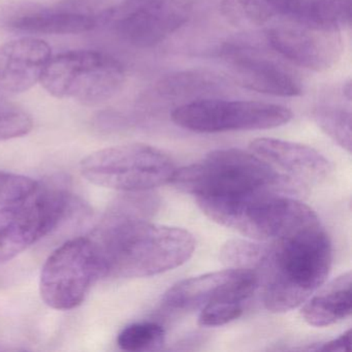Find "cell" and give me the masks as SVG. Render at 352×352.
<instances>
[{
    "label": "cell",
    "instance_id": "6da1fadb",
    "mask_svg": "<svg viewBox=\"0 0 352 352\" xmlns=\"http://www.w3.org/2000/svg\"><path fill=\"white\" fill-rule=\"evenodd\" d=\"M90 238L96 244L104 278H142L186 263L195 248L188 230L153 224L113 208Z\"/></svg>",
    "mask_w": 352,
    "mask_h": 352
},
{
    "label": "cell",
    "instance_id": "7a4b0ae2",
    "mask_svg": "<svg viewBox=\"0 0 352 352\" xmlns=\"http://www.w3.org/2000/svg\"><path fill=\"white\" fill-rule=\"evenodd\" d=\"M331 259V241L319 220L273 241L257 273L267 310L285 313L302 305L324 283Z\"/></svg>",
    "mask_w": 352,
    "mask_h": 352
},
{
    "label": "cell",
    "instance_id": "3957f363",
    "mask_svg": "<svg viewBox=\"0 0 352 352\" xmlns=\"http://www.w3.org/2000/svg\"><path fill=\"white\" fill-rule=\"evenodd\" d=\"M290 179L252 152L230 148L210 152L201 162L175 170L170 183L195 197H224L263 190L287 192L298 183Z\"/></svg>",
    "mask_w": 352,
    "mask_h": 352
},
{
    "label": "cell",
    "instance_id": "277c9868",
    "mask_svg": "<svg viewBox=\"0 0 352 352\" xmlns=\"http://www.w3.org/2000/svg\"><path fill=\"white\" fill-rule=\"evenodd\" d=\"M195 199L210 219L257 242H273L319 220L310 207L277 191Z\"/></svg>",
    "mask_w": 352,
    "mask_h": 352
},
{
    "label": "cell",
    "instance_id": "5b68a950",
    "mask_svg": "<svg viewBox=\"0 0 352 352\" xmlns=\"http://www.w3.org/2000/svg\"><path fill=\"white\" fill-rule=\"evenodd\" d=\"M124 81V67L114 57L78 50L51 57L40 82L55 98L96 106L112 98Z\"/></svg>",
    "mask_w": 352,
    "mask_h": 352
},
{
    "label": "cell",
    "instance_id": "8992f818",
    "mask_svg": "<svg viewBox=\"0 0 352 352\" xmlns=\"http://www.w3.org/2000/svg\"><path fill=\"white\" fill-rule=\"evenodd\" d=\"M80 170L92 184L127 193L170 183L177 168L162 150L135 143L94 152L82 160Z\"/></svg>",
    "mask_w": 352,
    "mask_h": 352
},
{
    "label": "cell",
    "instance_id": "52a82bcc",
    "mask_svg": "<svg viewBox=\"0 0 352 352\" xmlns=\"http://www.w3.org/2000/svg\"><path fill=\"white\" fill-rule=\"evenodd\" d=\"M73 197L58 188H38L0 209V265L54 232L71 213Z\"/></svg>",
    "mask_w": 352,
    "mask_h": 352
},
{
    "label": "cell",
    "instance_id": "ba28073f",
    "mask_svg": "<svg viewBox=\"0 0 352 352\" xmlns=\"http://www.w3.org/2000/svg\"><path fill=\"white\" fill-rule=\"evenodd\" d=\"M100 278H104V270L92 239H72L45 263L41 273V296L50 308L72 310L85 300Z\"/></svg>",
    "mask_w": 352,
    "mask_h": 352
},
{
    "label": "cell",
    "instance_id": "9c48e42d",
    "mask_svg": "<svg viewBox=\"0 0 352 352\" xmlns=\"http://www.w3.org/2000/svg\"><path fill=\"white\" fill-rule=\"evenodd\" d=\"M170 117L187 131L217 133L275 129L289 122L292 112L269 102L199 98L177 107Z\"/></svg>",
    "mask_w": 352,
    "mask_h": 352
},
{
    "label": "cell",
    "instance_id": "30bf717a",
    "mask_svg": "<svg viewBox=\"0 0 352 352\" xmlns=\"http://www.w3.org/2000/svg\"><path fill=\"white\" fill-rule=\"evenodd\" d=\"M197 0H129L100 14L121 40L137 48H150L182 28L191 17Z\"/></svg>",
    "mask_w": 352,
    "mask_h": 352
},
{
    "label": "cell",
    "instance_id": "8fae6325",
    "mask_svg": "<svg viewBox=\"0 0 352 352\" xmlns=\"http://www.w3.org/2000/svg\"><path fill=\"white\" fill-rule=\"evenodd\" d=\"M258 276L249 270L228 269L182 280L162 298L164 306L193 311L217 302H241L254 294Z\"/></svg>",
    "mask_w": 352,
    "mask_h": 352
},
{
    "label": "cell",
    "instance_id": "7c38bea8",
    "mask_svg": "<svg viewBox=\"0 0 352 352\" xmlns=\"http://www.w3.org/2000/svg\"><path fill=\"white\" fill-rule=\"evenodd\" d=\"M265 36L274 51L310 71H329L343 52L341 32L317 30L294 22L272 26Z\"/></svg>",
    "mask_w": 352,
    "mask_h": 352
},
{
    "label": "cell",
    "instance_id": "4fadbf2b",
    "mask_svg": "<svg viewBox=\"0 0 352 352\" xmlns=\"http://www.w3.org/2000/svg\"><path fill=\"white\" fill-rule=\"evenodd\" d=\"M100 24V15L74 7L46 6L34 1L8 3L0 11V25L30 34H79Z\"/></svg>",
    "mask_w": 352,
    "mask_h": 352
},
{
    "label": "cell",
    "instance_id": "5bb4252c",
    "mask_svg": "<svg viewBox=\"0 0 352 352\" xmlns=\"http://www.w3.org/2000/svg\"><path fill=\"white\" fill-rule=\"evenodd\" d=\"M221 56L234 82L243 88L281 98L302 94V83L292 72L257 51L232 45L222 50Z\"/></svg>",
    "mask_w": 352,
    "mask_h": 352
},
{
    "label": "cell",
    "instance_id": "9a60e30c",
    "mask_svg": "<svg viewBox=\"0 0 352 352\" xmlns=\"http://www.w3.org/2000/svg\"><path fill=\"white\" fill-rule=\"evenodd\" d=\"M51 51L46 42L36 38L0 45V98L9 100L40 82Z\"/></svg>",
    "mask_w": 352,
    "mask_h": 352
},
{
    "label": "cell",
    "instance_id": "2e32d148",
    "mask_svg": "<svg viewBox=\"0 0 352 352\" xmlns=\"http://www.w3.org/2000/svg\"><path fill=\"white\" fill-rule=\"evenodd\" d=\"M249 148L252 153L276 170H284L292 179L302 183L317 184L327 180L331 175L329 160L308 146L263 138L251 142Z\"/></svg>",
    "mask_w": 352,
    "mask_h": 352
},
{
    "label": "cell",
    "instance_id": "e0dca14e",
    "mask_svg": "<svg viewBox=\"0 0 352 352\" xmlns=\"http://www.w3.org/2000/svg\"><path fill=\"white\" fill-rule=\"evenodd\" d=\"M305 302L300 313L312 327H329L345 320L351 314V272L342 274Z\"/></svg>",
    "mask_w": 352,
    "mask_h": 352
},
{
    "label": "cell",
    "instance_id": "ac0fdd59",
    "mask_svg": "<svg viewBox=\"0 0 352 352\" xmlns=\"http://www.w3.org/2000/svg\"><path fill=\"white\" fill-rule=\"evenodd\" d=\"M300 0H221L224 17L236 26H259L273 19L288 20Z\"/></svg>",
    "mask_w": 352,
    "mask_h": 352
},
{
    "label": "cell",
    "instance_id": "d6986e66",
    "mask_svg": "<svg viewBox=\"0 0 352 352\" xmlns=\"http://www.w3.org/2000/svg\"><path fill=\"white\" fill-rule=\"evenodd\" d=\"M288 22L341 32L351 25V0H302L296 16Z\"/></svg>",
    "mask_w": 352,
    "mask_h": 352
},
{
    "label": "cell",
    "instance_id": "ffe728a7",
    "mask_svg": "<svg viewBox=\"0 0 352 352\" xmlns=\"http://www.w3.org/2000/svg\"><path fill=\"white\" fill-rule=\"evenodd\" d=\"M223 85V80L210 72H178L160 80L156 92L170 98H195L210 96L221 89Z\"/></svg>",
    "mask_w": 352,
    "mask_h": 352
},
{
    "label": "cell",
    "instance_id": "44dd1931",
    "mask_svg": "<svg viewBox=\"0 0 352 352\" xmlns=\"http://www.w3.org/2000/svg\"><path fill=\"white\" fill-rule=\"evenodd\" d=\"M269 252V245L247 240L228 241L222 247L220 258L230 269L249 270L258 273Z\"/></svg>",
    "mask_w": 352,
    "mask_h": 352
},
{
    "label": "cell",
    "instance_id": "7402d4cb",
    "mask_svg": "<svg viewBox=\"0 0 352 352\" xmlns=\"http://www.w3.org/2000/svg\"><path fill=\"white\" fill-rule=\"evenodd\" d=\"M166 340L162 325L152 321L131 323L119 333L117 344L125 351H154L160 349Z\"/></svg>",
    "mask_w": 352,
    "mask_h": 352
},
{
    "label": "cell",
    "instance_id": "603a6c76",
    "mask_svg": "<svg viewBox=\"0 0 352 352\" xmlns=\"http://www.w3.org/2000/svg\"><path fill=\"white\" fill-rule=\"evenodd\" d=\"M313 118L321 131L327 133L340 147L351 153V113L333 106L315 109Z\"/></svg>",
    "mask_w": 352,
    "mask_h": 352
},
{
    "label": "cell",
    "instance_id": "cb8c5ba5",
    "mask_svg": "<svg viewBox=\"0 0 352 352\" xmlns=\"http://www.w3.org/2000/svg\"><path fill=\"white\" fill-rule=\"evenodd\" d=\"M34 121L21 107L0 98V141L17 139L32 131Z\"/></svg>",
    "mask_w": 352,
    "mask_h": 352
},
{
    "label": "cell",
    "instance_id": "d4e9b609",
    "mask_svg": "<svg viewBox=\"0 0 352 352\" xmlns=\"http://www.w3.org/2000/svg\"><path fill=\"white\" fill-rule=\"evenodd\" d=\"M30 177L0 170V206L9 205L30 197L38 188Z\"/></svg>",
    "mask_w": 352,
    "mask_h": 352
},
{
    "label": "cell",
    "instance_id": "484cf974",
    "mask_svg": "<svg viewBox=\"0 0 352 352\" xmlns=\"http://www.w3.org/2000/svg\"><path fill=\"white\" fill-rule=\"evenodd\" d=\"M242 313L241 302H217L201 309L199 323L201 327H221L236 320Z\"/></svg>",
    "mask_w": 352,
    "mask_h": 352
},
{
    "label": "cell",
    "instance_id": "4316f807",
    "mask_svg": "<svg viewBox=\"0 0 352 352\" xmlns=\"http://www.w3.org/2000/svg\"><path fill=\"white\" fill-rule=\"evenodd\" d=\"M350 336H351V331L348 329L337 339L331 340V341L325 342L320 345L316 344L314 347H310V349L315 350V351H350L351 349Z\"/></svg>",
    "mask_w": 352,
    "mask_h": 352
},
{
    "label": "cell",
    "instance_id": "83f0119b",
    "mask_svg": "<svg viewBox=\"0 0 352 352\" xmlns=\"http://www.w3.org/2000/svg\"><path fill=\"white\" fill-rule=\"evenodd\" d=\"M343 94L344 96H346V98L350 102L352 96L351 81H348L347 83L344 84Z\"/></svg>",
    "mask_w": 352,
    "mask_h": 352
}]
</instances>
